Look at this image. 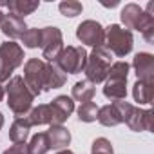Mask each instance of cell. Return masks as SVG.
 I'll return each instance as SVG.
<instances>
[{
  "label": "cell",
  "instance_id": "d4e9b609",
  "mask_svg": "<svg viewBox=\"0 0 154 154\" xmlns=\"http://www.w3.org/2000/svg\"><path fill=\"white\" fill-rule=\"evenodd\" d=\"M98 105L94 102H87V103H82L78 107V118L80 122H85V123H91V122H96V116H98Z\"/></svg>",
  "mask_w": 154,
  "mask_h": 154
},
{
  "label": "cell",
  "instance_id": "cb8c5ba5",
  "mask_svg": "<svg viewBox=\"0 0 154 154\" xmlns=\"http://www.w3.org/2000/svg\"><path fill=\"white\" fill-rule=\"evenodd\" d=\"M20 40H22V44H24V47H27V49H35V47H40V44H42V29H38V27H27L26 29V33L20 36Z\"/></svg>",
  "mask_w": 154,
  "mask_h": 154
},
{
  "label": "cell",
  "instance_id": "7402d4cb",
  "mask_svg": "<svg viewBox=\"0 0 154 154\" xmlns=\"http://www.w3.org/2000/svg\"><path fill=\"white\" fill-rule=\"evenodd\" d=\"M96 120H98L102 125H105V127H116V125L122 123V118H120L118 111L112 107V103H111V105H103V107H100V109H98V116H96Z\"/></svg>",
  "mask_w": 154,
  "mask_h": 154
},
{
  "label": "cell",
  "instance_id": "7c38bea8",
  "mask_svg": "<svg viewBox=\"0 0 154 154\" xmlns=\"http://www.w3.org/2000/svg\"><path fill=\"white\" fill-rule=\"evenodd\" d=\"M127 127L131 131H150L152 129V111L150 109H140V107H132V111L129 112V116L125 118Z\"/></svg>",
  "mask_w": 154,
  "mask_h": 154
},
{
  "label": "cell",
  "instance_id": "5b68a950",
  "mask_svg": "<svg viewBox=\"0 0 154 154\" xmlns=\"http://www.w3.org/2000/svg\"><path fill=\"white\" fill-rule=\"evenodd\" d=\"M24 49L17 42H4L0 45V84L8 82L17 67L24 63Z\"/></svg>",
  "mask_w": 154,
  "mask_h": 154
},
{
  "label": "cell",
  "instance_id": "1f68e13d",
  "mask_svg": "<svg viewBox=\"0 0 154 154\" xmlns=\"http://www.w3.org/2000/svg\"><path fill=\"white\" fill-rule=\"evenodd\" d=\"M2 127H4V114L0 112V129H2Z\"/></svg>",
  "mask_w": 154,
  "mask_h": 154
},
{
  "label": "cell",
  "instance_id": "f546056e",
  "mask_svg": "<svg viewBox=\"0 0 154 154\" xmlns=\"http://www.w3.org/2000/svg\"><path fill=\"white\" fill-rule=\"evenodd\" d=\"M4 94H6V91H4V87H2V84H0V102L4 100Z\"/></svg>",
  "mask_w": 154,
  "mask_h": 154
},
{
  "label": "cell",
  "instance_id": "83f0119b",
  "mask_svg": "<svg viewBox=\"0 0 154 154\" xmlns=\"http://www.w3.org/2000/svg\"><path fill=\"white\" fill-rule=\"evenodd\" d=\"M91 154H114L112 143L107 138H96L91 147Z\"/></svg>",
  "mask_w": 154,
  "mask_h": 154
},
{
  "label": "cell",
  "instance_id": "30bf717a",
  "mask_svg": "<svg viewBox=\"0 0 154 154\" xmlns=\"http://www.w3.org/2000/svg\"><path fill=\"white\" fill-rule=\"evenodd\" d=\"M132 67L140 82L154 85V56L150 53H138L132 60Z\"/></svg>",
  "mask_w": 154,
  "mask_h": 154
},
{
  "label": "cell",
  "instance_id": "e0dca14e",
  "mask_svg": "<svg viewBox=\"0 0 154 154\" xmlns=\"http://www.w3.org/2000/svg\"><path fill=\"white\" fill-rule=\"evenodd\" d=\"M67 80V74L53 62V63H47L45 67V91H51V89H58L65 84Z\"/></svg>",
  "mask_w": 154,
  "mask_h": 154
},
{
  "label": "cell",
  "instance_id": "ffe728a7",
  "mask_svg": "<svg viewBox=\"0 0 154 154\" xmlns=\"http://www.w3.org/2000/svg\"><path fill=\"white\" fill-rule=\"evenodd\" d=\"M0 6H6L9 13L24 18L26 15H31L35 9H38L40 2H29V0H13V2H0Z\"/></svg>",
  "mask_w": 154,
  "mask_h": 154
},
{
  "label": "cell",
  "instance_id": "2e32d148",
  "mask_svg": "<svg viewBox=\"0 0 154 154\" xmlns=\"http://www.w3.org/2000/svg\"><path fill=\"white\" fill-rule=\"evenodd\" d=\"M27 120L33 125H53V111L49 103H40L38 107H33L27 114Z\"/></svg>",
  "mask_w": 154,
  "mask_h": 154
},
{
  "label": "cell",
  "instance_id": "4316f807",
  "mask_svg": "<svg viewBox=\"0 0 154 154\" xmlns=\"http://www.w3.org/2000/svg\"><path fill=\"white\" fill-rule=\"evenodd\" d=\"M60 13L63 17H69V18H74V17H78L82 11H84V6L80 2H76V0H65V2H60L58 6Z\"/></svg>",
  "mask_w": 154,
  "mask_h": 154
},
{
  "label": "cell",
  "instance_id": "7a4b0ae2",
  "mask_svg": "<svg viewBox=\"0 0 154 154\" xmlns=\"http://www.w3.org/2000/svg\"><path fill=\"white\" fill-rule=\"evenodd\" d=\"M152 9H154V2H149L147 9L140 8L138 4H125V8L120 13L122 24L125 26L127 31H131V29L140 31V33L150 31V29H154V13H152Z\"/></svg>",
  "mask_w": 154,
  "mask_h": 154
},
{
  "label": "cell",
  "instance_id": "5bb4252c",
  "mask_svg": "<svg viewBox=\"0 0 154 154\" xmlns=\"http://www.w3.org/2000/svg\"><path fill=\"white\" fill-rule=\"evenodd\" d=\"M45 136L49 141V149H63L71 143V132L63 125H51Z\"/></svg>",
  "mask_w": 154,
  "mask_h": 154
},
{
  "label": "cell",
  "instance_id": "d6986e66",
  "mask_svg": "<svg viewBox=\"0 0 154 154\" xmlns=\"http://www.w3.org/2000/svg\"><path fill=\"white\" fill-rule=\"evenodd\" d=\"M94 85L87 80H82V82H76L72 85V93H71V98L76 100V102H80V103H87V102H93L94 98Z\"/></svg>",
  "mask_w": 154,
  "mask_h": 154
},
{
  "label": "cell",
  "instance_id": "6da1fadb",
  "mask_svg": "<svg viewBox=\"0 0 154 154\" xmlns=\"http://www.w3.org/2000/svg\"><path fill=\"white\" fill-rule=\"evenodd\" d=\"M4 91L8 94V107L17 114V118L27 116L29 111L33 109L35 96L29 91V87L26 85L22 76H13V78H9Z\"/></svg>",
  "mask_w": 154,
  "mask_h": 154
},
{
  "label": "cell",
  "instance_id": "9c48e42d",
  "mask_svg": "<svg viewBox=\"0 0 154 154\" xmlns=\"http://www.w3.org/2000/svg\"><path fill=\"white\" fill-rule=\"evenodd\" d=\"M76 38L82 44L94 47L103 45V27L96 20H84L78 27H76Z\"/></svg>",
  "mask_w": 154,
  "mask_h": 154
},
{
  "label": "cell",
  "instance_id": "8fae6325",
  "mask_svg": "<svg viewBox=\"0 0 154 154\" xmlns=\"http://www.w3.org/2000/svg\"><path fill=\"white\" fill-rule=\"evenodd\" d=\"M49 105H51V111H53V125H63V122L74 111V100L67 94L56 96Z\"/></svg>",
  "mask_w": 154,
  "mask_h": 154
},
{
  "label": "cell",
  "instance_id": "484cf974",
  "mask_svg": "<svg viewBox=\"0 0 154 154\" xmlns=\"http://www.w3.org/2000/svg\"><path fill=\"white\" fill-rule=\"evenodd\" d=\"M129 71H131V65L127 62H114L109 69V74H107V78L109 80H127V76H129Z\"/></svg>",
  "mask_w": 154,
  "mask_h": 154
},
{
  "label": "cell",
  "instance_id": "ac0fdd59",
  "mask_svg": "<svg viewBox=\"0 0 154 154\" xmlns=\"http://www.w3.org/2000/svg\"><path fill=\"white\" fill-rule=\"evenodd\" d=\"M103 96L118 102L127 98V80H107L103 85Z\"/></svg>",
  "mask_w": 154,
  "mask_h": 154
},
{
  "label": "cell",
  "instance_id": "3957f363",
  "mask_svg": "<svg viewBox=\"0 0 154 154\" xmlns=\"http://www.w3.org/2000/svg\"><path fill=\"white\" fill-rule=\"evenodd\" d=\"M112 65V54L109 49L102 47H94L93 53L87 56V63H85V76H87V82H91L93 85L102 84L107 80V74L109 69Z\"/></svg>",
  "mask_w": 154,
  "mask_h": 154
},
{
  "label": "cell",
  "instance_id": "603a6c76",
  "mask_svg": "<svg viewBox=\"0 0 154 154\" xmlns=\"http://www.w3.org/2000/svg\"><path fill=\"white\" fill-rule=\"evenodd\" d=\"M47 150H49V141L45 132L35 134L27 143V154H45Z\"/></svg>",
  "mask_w": 154,
  "mask_h": 154
},
{
  "label": "cell",
  "instance_id": "277c9868",
  "mask_svg": "<svg viewBox=\"0 0 154 154\" xmlns=\"http://www.w3.org/2000/svg\"><path fill=\"white\" fill-rule=\"evenodd\" d=\"M134 38L132 33L118 24H111L107 29H103V47L111 51V54L123 58L132 51Z\"/></svg>",
  "mask_w": 154,
  "mask_h": 154
},
{
  "label": "cell",
  "instance_id": "52a82bcc",
  "mask_svg": "<svg viewBox=\"0 0 154 154\" xmlns=\"http://www.w3.org/2000/svg\"><path fill=\"white\" fill-rule=\"evenodd\" d=\"M45 67L47 62L40 58H29L24 65V82L33 93V96H38L45 91Z\"/></svg>",
  "mask_w": 154,
  "mask_h": 154
},
{
  "label": "cell",
  "instance_id": "9a60e30c",
  "mask_svg": "<svg viewBox=\"0 0 154 154\" xmlns=\"http://www.w3.org/2000/svg\"><path fill=\"white\" fill-rule=\"evenodd\" d=\"M29 131H31V123H29L27 116L17 118L9 127V138L13 143H26L29 138Z\"/></svg>",
  "mask_w": 154,
  "mask_h": 154
},
{
  "label": "cell",
  "instance_id": "f1b7e54d",
  "mask_svg": "<svg viewBox=\"0 0 154 154\" xmlns=\"http://www.w3.org/2000/svg\"><path fill=\"white\" fill-rule=\"evenodd\" d=\"M2 154H27V145L26 143H15L13 147L6 149Z\"/></svg>",
  "mask_w": 154,
  "mask_h": 154
},
{
  "label": "cell",
  "instance_id": "8992f818",
  "mask_svg": "<svg viewBox=\"0 0 154 154\" xmlns=\"http://www.w3.org/2000/svg\"><path fill=\"white\" fill-rule=\"evenodd\" d=\"M87 56H89V53L82 45H67V47H63V51L60 53V56L54 63L65 74L67 72L69 74H78L85 69Z\"/></svg>",
  "mask_w": 154,
  "mask_h": 154
},
{
  "label": "cell",
  "instance_id": "44dd1931",
  "mask_svg": "<svg viewBox=\"0 0 154 154\" xmlns=\"http://www.w3.org/2000/svg\"><path fill=\"white\" fill-rule=\"evenodd\" d=\"M152 94H154V85H149V84L140 82V80L132 85L134 102H138L140 105H149L152 102Z\"/></svg>",
  "mask_w": 154,
  "mask_h": 154
},
{
  "label": "cell",
  "instance_id": "ba28073f",
  "mask_svg": "<svg viewBox=\"0 0 154 154\" xmlns=\"http://www.w3.org/2000/svg\"><path fill=\"white\" fill-rule=\"evenodd\" d=\"M42 58L47 60V63H53L58 60L60 53L63 51V36L62 31L54 26L42 27Z\"/></svg>",
  "mask_w": 154,
  "mask_h": 154
},
{
  "label": "cell",
  "instance_id": "d6a6232c",
  "mask_svg": "<svg viewBox=\"0 0 154 154\" xmlns=\"http://www.w3.org/2000/svg\"><path fill=\"white\" fill-rule=\"evenodd\" d=\"M4 17H6V15H4L2 11H0V24H2V20H4Z\"/></svg>",
  "mask_w": 154,
  "mask_h": 154
},
{
  "label": "cell",
  "instance_id": "4dcf8cb0",
  "mask_svg": "<svg viewBox=\"0 0 154 154\" xmlns=\"http://www.w3.org/2000/svg\"><path fill=\"white\" fill-rule=\"evenodd\" d=\"M56 154H72L69 149H63V150H60V152H56Z\"/></svg>",
  "mask_w": 154,
  "mask_h": 154
},
{
  "label": "cell",
  "instance_id": "4fadbf2b",
  "mask_svg": "<svg viewBox=\"0 0 154 154\" xmlns=\"http://www.w3.org/2000/svg\"><path fill=\"white\" fill-rule=\"evenodd\" d=\"M0 29H2V33L6 36H9V38H20L26 33L27 26H26L24 18H20V17H17L13 13H8L4 17V20H2V24H0Z\"/></svg>",
  "mask_w": 154,
  "mask_h": 154
}]
</instances>
